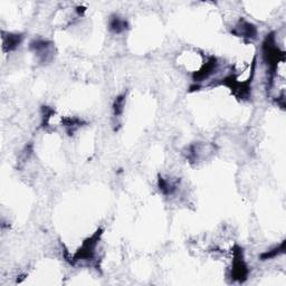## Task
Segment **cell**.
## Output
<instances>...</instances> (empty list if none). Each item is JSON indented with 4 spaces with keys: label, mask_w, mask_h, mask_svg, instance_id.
<instances>
[{
    "label": "cell",
    "mask_w": 286,
    "mask_h": 286,
    "mask_svg": "<svg viewBox=\"0 0 286 286\" xmlns=\"http://www.w3.org/2000/svg\"><path fill=\"white\" fill-rule=\"evenodd\" d=\"M102 236V229L98 230L97 232L87 238V240L82 244V246L79 250L77 251V253L74 256L73 261L74 262H78V261H93V258L97 254V248L99 245L100 238Z\"/></svg>",
    "instance_id": "6da1fadb"
},
{
    "label": "cell",
    "mask_w": 286,
    "mask_h": 286,
    "mask_svg": "<svg viewBox=\"0 0 286 286\" xmlns=\"http://www.w3.org/2000/svg\"><path fill=\"white\" fill-rule=\"evenodd\" d=\"M248 266L244 259L243 250L240 247H236L234 251V259H232V268H231V277L237 282H245L248 276Z\"/></svg>",
    "instance_id": "7a4b0ae2"
},
{
    "label": "cell",
    "mask_w": 286,
    "mask_h": 286,
    "mask_svg": "<svg viewBox=\"0 0 286 286\" xmlns=\"http://www.w3.org/2000/svg\"><path fill=\"white\" fill-rule=\"evenodd\" d=\"M29 49L41 63L50 62L53 58V44L50 40L35 39L29 44Z\"/></svg>",
    "instance_id": "3957f363"
},
{
    "label": "cell",
    "mask_w": 286,
    "mask_h": 286,
    "mask_svg": "<svg viewBox=\"0 0 286 286\" xmlns=\"http://www.w3.org/2000/svg\"><path fill=\"white\" fill-rule=\"evenodd\" d=\"M231 33L238 37H242V38L254 39L256 38L257 36V28L251 23L245 22V20H241V22L235 26V28Z\"/></svg>",
    "instance_id": "277c9868"
},
{
    "label": "cell",
    "mask_w": 286,
    "mask_h": 286,
    "mask_svg": "<svg viewBox=\"0 0 286 286\" xmlns=\"http://www.w3.org/2000/svg\"><path fill=\"white\" fill-rule=\"evenodd\" d=\"M23 35L3 31V49L5 52H13L22 44Z\"/></svg>",
    "instance_id": "5b68a950"
},
{
    "label": "cell",
    "mask_w": 286,
    "mask_h": 286,
    "mask_svg": "<svg viewBox=\"0 0 286 286\" xmlns=\"http://www.w3.org/2000/svg\"><path fill=\"white\" fill-rule=\"evenodd\" d=\"M109 28L114 34H121L128 29V22L118 15H113L109 19Z\"/></svg>",
    "instance_id": "8992f818"
},
{
    "label": "cell",
    "mask_w": 286,
    "mask_h": 286,
    "mask_svg": "<svg viewBox=\"0 0 286 286\" xmlns=\"http://www.w3.org/2000/svg\"><path fill=\"white\" fill-rule=\"evenodd\" d=\"M159 188L165 195L170 196L177 190V182H173L170 179L160 178L159 179Z\"/></svg>",
    "instance_id": "52a82bcc"
},
{
    "label": "cell",
    "mask_w": 286,
    "mask_h": 286,
    "mask_svg": "<svg viewBox=\"0 0 286 286\" xmlns=\"http://www.w3.org/2000/svg\"><path fill=\"white\" fill-rule=\"evenodd\" d=\"M125 107V95H120V97L116 98L115 102L113 104V111H114V118H120L123 113V110Z\"/></svg>",
    "instance_id": "ba28073f"
},
{
    "label": "cell",
    "mask_w": 286,
    "mask_h": 286,
    "mask_svg": "<svg viewBox=\"0 0 286 286\" xmlns=\"http://www.w3.org/2000/svg\"><path fill=\"white\" fill-rule=\"evenodd\" d=\"M284 246H285V243L283 242L279 246L275 247L274 250H271V251H268V252L263 253L262 255H261V259H262V261H267V259L275 258L276 256H278L279 254L284 253Z\"/></svg>",
    "instance_id": "9c48e42d"
}]
</instances>
